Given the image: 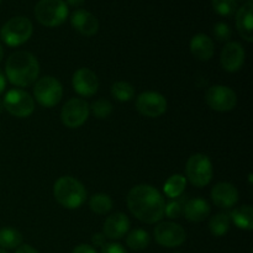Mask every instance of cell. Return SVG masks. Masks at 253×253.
<instances>
[{
  "label": "cell",
  "mask_w": 253,
  "mask_h": 253,
  "mask_svg": "<svg viewBox=\"0 0 253 253\" xmlns=\"http://www.w3.org/2000/svg\"><path fill=\"white\" fill-rule=\"evenodd\" d=\"M128 230H130V220L123 212H115L110 215L104 222V235L110 240L123 239Z\"/></svg>",
  "instance_id": "e0dca14e"
},
{
  "label": "cell",
  "mask_w": 253,
  "mask_h": 253,
  "mask_svg": "<svg viewBox=\"0 0 253 253\" xmlns=\"http://www.w3.org/2000/svg\"><path fill=\"white\" fill-rule=\"evenodd\" d=\"M211 199L216 207L229 209L239 202V190L231 183H217L211 189Z\"/></svg>",
  "instance_id": "9a60e30c"
},
{
  "label": "cell",
  "mask_w": 253,
  "mask_h": 253,
  "mask_svg": "<svg viewBox=\"0 0 253 253\" xmlns=\"http://www.w3.org/2000/svg\"><path fill=\"white\" fill-rule=\"evenodd\" d=\"M245 57H246V53H245V49L241 46V43L227 42L221 51L220 63L225 71L235 73L242 68L245 63Z\"/></svg>",
  "instance_id": "5bb4252c"
},
{
  "label": "cell",
  "mask_w": 253,
  "mask_h": 253,
  "mask_svg": "<svg viewBox=\"0 0 253 253\" xmlns=\"http://www.w3.org/2000/svg\"><path fill=\"white\" fill-rule=\"evenodd\" d=\"M34 95L40 105L44 108H53L63 96V86L58 79L46 76L36 82L34 86Z\"/></svg>",
  "instance_id": "52a82bcc"
},
{
  "label": "cell",
  "mask_w": 253,
  "mask_h": 253,
  "mask_svg": "<svg viewBox=\"0 0 253 253\" xmlns=\"http://www.w3.org/2000/svg\"><path fill=\"white\" fill-rule=\"evenodd\" d=\"M2 105L7 113L16 118H27L35 110V100L27 91L21 89H11L6 93Z\"/></svg>",
  "instance_id": "ba28073f"
},
{
  "label": "cell",
  "mask_w": 253,
  "mask_h": 253,
  "mask_svg": "<svg viewBox=\"0 0 253 253\" xmlns=\"http://www.w3.org/2000/svg\"><path fill=\"white\" fill-rule=\"evenodd\" d=\"M15 253H39V251L35 250L34 247L30 246V245H21V246L17 247Z\"/></svg>",
  "instance_id": "e575fe53"
},
{
  "label": "cell",
  "mask_w": 253,
  "mask_h": 253,
  "mask_svg": "<svg viewBox=\"0 0 253 253\" xmlns=\"http://www.w3.org/2000/svg\"><path fill=\"white\" fill-rule=\"evenodd\" d=\"M0 253H7L4 249H0Z\"/></svg>",
  "instance_id": "f35d334b"
},
{
  "label": "cell",
  "mask_w": 253,
  "mask_h": 253,
  "mask_svg": "<svg viewBox=\"0 0 253 253\" xmlns=\"http://www.w3.org/2000/svg\"><path fill=\"white\" fill-rule=\"evenodd\" d=\"M253 4L247 1L237 10L236 27L239 34L247 42L253 41V19H252Z\"/></svg>",
  "instance_id": "ac0fdd59"
},
{
  "label": "cell",
  "mask_w": 253,
  "mask_h": 253,
  "mask_svg": "<svg viewBox=\"0 0 253 253\" xmlns=\"http://www.w3.org/2000/svg\"><path fill=\"white\" fill-rule=\"evenodd\" d=\"M2 57H4V49H2V46L0 44V62L2 61Z\"/></svg>",
  "instance_id": "74e56055"
},
{
  "label": "cell",
  "mask_w": 253,
  "mask_h": 253,
  "mask_svg": "<svg viewBox=\"0 0 253 253\" xmlns=\"http://www.w3.org/2000/svg\"><path fill=\"white\" fill-rule=\"evenodd\" d=\"M72 253H96V251L93 246H90V245L82 244L79 245V246H77Z\"/></svg>",
  "instance_id": "d6a6232c"
},
{
  "label": "cell",
  "mask_w": 253,
  "mask_h": 253,
  "mask_svg": "<svg viewBox=\"0 0 253 253\" xmlns=\"http://www.w3.org/2000/svg\"><path fill=\"white\" fill-rule=\"evenodd\" d=\"M84 1H85V0H67V4L71 5V6L73 7H78L81 6Z\"/></svg>",
  "instance_id": "8d00e7d4"
},
{
  "label": "cell",
  "mask_w": 253,
  "mask_h": 253,
  "mask_svg": "<svg viewBox=\"0 0 253 253\" xmlns=\"http://www.w3.org/2000/svg\"><path fill=\"white\" fill-rule=\"evenodd\" d=\"M207 103L212 110L226 113L236 106V93L231 88L225 85L210 86L207 91Z\"/></svg>",
  "instance_id": "30bf717a"
},
{
  "label": "cell",
  "mask_w": 253,
  "mask_h": 253,
  "mask_svg": "<svg viewBox=\"0 0 253 253\" xmlns=\"http://www.w3.org/2000/svg\"><path fill=\"white\" fill-rule=\"evenodd\" d=\"M136 108L146 118H158L167 110V100L157 91H145L138 95Z\"/></svg>",
  "instance_id": "7c38bea8"
},
{
  "label": "cell",
  "mask_w": 253,
  "mask_h": 253,
  "mask_svg": "<svg viewBox=\"0 0 253 253\" xmlns=\"http://www.w3.org/2000/svg\"><path fill=\"white\" fill-rule=\"evenodd\" d=\"M21 232L10 227H4L0 230V247L1 249H16L21 246Z\"/></svg>",
  "instance_id": "d4e9b609"
},
{
  "label": "cell",
  "mask_w": 253,
  "mask_h": 253,
  "mask_svg": "<svg viewBox=\"0 0 253 253\" xmlns=\"http://www.w3.org/2000/svg\"><path fill=\"white\" fill-rule=\"evenodd\" d=\"M71 24L76 31L84 36H94L99 30L98 19L84 9H78L72 14Z\"/></svg>",
  "instance_id": "2e32d148"
},
{
  "label": "cell",
  "mask_w": 253,
  "mask_h": 253,
  "mask_svg": "<svg viewBox=\"0 0 253 253\" xmlns=\"http://www.w3.org/2000/svg\"><path fill=\"white\" fill-rule=\"evenodd\" d=\"M215 11L221 16H231L237 9L236 0H211Z\"/></svg>",
  "instance_id": "83f0119b"
},
{
  "label": "cell",
  "mask_w": 253,
  "mask_h": 253,
  "mask_svg": "<svg viewBox=\"0 0 253 253\" xmlns=\"http://www.w3.org/2000/svg\"><path fill=\"white\" fill-rule=\"evenodd\" d=\"M91 241H93L94 246L103 247L104 245L106 244V237L104 234H95L93 235V237H91Z\"/></svg>",
  "instance_id": "836d02e7"
},
{
  "label": "cell",
  "mask_w": 253,
  "mask_h": 253,
  "mask_svg": "<svg viewBox=\"0 0 253 253\" xmlns=\"http://www.w3.org/2000/svg\"><path fill=\"white\" fill-rule=\"evenodd\" d=\"M53 195L57 202L66 209H78L86 199V190L78 179L73 177H61L53 187Z\"/></svg>",
  "instance_id": "3957f363"
},
{
  "label": "cell",
  "mask_w": 253,
  "mask_h": 253,
  "mask_svg": "<svg viewBox=\"0 0 253 253\" xmlns=\"http://www.w3.org/2000/svg\"><path fill=\"white\" fill-rule=\"evenodd\" d=\"M34 26L27 17L16 16L6 21L1 27L0 36L1 40L10 47L21 46L31 37Z\"/></svg>",
  "instance_id": "5b68a950"
},
{
  "label": "cell",
  "mask_w": 253,
  "mask_h": 253,
  "mask_svg": "<svg viewBox=\"0 0 253 253\" xmlns=\"http://www.w3.org/2000/svg\"><path fill=\"white\" fill-rule=\"evenodd\" d=\"M155 239L161 246L173 249V247H178L184 244L187 234L179 224L166 221L156 226Z\"/></svg>",
  "instance_id": "8fae6325"
},
{
  "label": "cell",
  "mask_w": 253,
  "mask_h": 253,
  "mask_svg": "<svg viewBox=\"0 0 253 253\" xmlns=\"http://www.w3.org/2000/svg\"><path fill=\"white\" fill-rule=\"evenodd\" d=\"M230 219L239 229L251 231L253 229V209L251 205H242L236 208L230 214Z\"/></svg>",
  "instance_id": "44dd1931"
},
{
  "label": "cell",
  "mask_w": 253,
  "mask_h": 253,
  "mask_svg": "<svg viewBox=\"0 0 253 253\" xmlns=\"http://www.w3.org/2000/svg\"><path fill=\"white\" fill-rule=\"evenodd\" d=\"M185 219L190 222H202L210 215V205L207 200L194 198L188 200L183 208Z\"/></svg>",
  "instance_id": "ffe728a7"
},
{
  "label": "cell",
  "mask_w": 253,
  "mask_h": 253,
  "mask_svg": "<svg viewBox=\"0 0 253 253\" xmlns=\"http://www.w3.org/2000/svg\"><path fill=\"white\" fill-rule=\"evenodd\" d=\"M190 52L199 61H209L215 52L214 41L208 35L198 34L190 40Z\"/></svg>",
  "instance_id": "d6986e66"
},
{
  "label": "cell",
  "mask_w": 253,
  "mask_h": 253,
  "mask_svg": "<svg viewBox=\"0 0 253 253\" xmlns=\"http://www.w3.org/2000/svg\"><path fill=\"white\" fill-rule=\"evenodd\" d=\"M91 111H93L94 116L98 119H106L113 111V105L109 100L105 99H99V100L94 101L91 105Z\"/></svg>",
  "instance_id": "f1b7e54d"
},
{
  "label": "cell",
  "mask_w": 253,
  "mask_h": 253,
  "mask_svg": "<svg viewBox=\"0 0 253 253\" xmlns=\"http://www.w3.org/2000/svg\"><path fill=\"white\" fill-rule=\"evenodd\" d=\"M89 207H90L91 211L98 215L108 214L111 208H113V200L108 194L99 193V194L91 197L90 202H89Z\"/></svg>",
  "instance_id": "484cf974"
},
{
  "label": "cell",
  "mask_w": 253,
  "mask_h": 253,
  "mask_svg": "<svg viewBox=\"0 0 253 253\" xmlns=\"http://www.w3.org/2000/svg\"><path fill=\"white\" fill-rule=\"evenodd\" d=\"M72 84H73V89L76 93H78L82 96H85V98H89V96H93L98 91L99 79L91 69L79 68L73 74Z\"/></svg>",
  "instance_id": "4fadbf2b"
},
{
  "label": "cell",
  "mask_w": 253,
  "mask_h": 253,
  "mask_svg": "<svg viewBox=\"0 0 253 253\" xmlns=\"http://www.w3.org/2000/svg\"><path fill=\"white\" fill-rule=\"evenodd\" d=\"M214 35L219 41H229L231 37V29L225 22H217L214 26Z\"/></svg>",
  "instance_id": "4dcf8cb0"
},
{
  "label": "cell",
  "mask_w": 253,
  "mask_h": 253,
  "mask_svg": "<svg viewBox=\"0 0 253 253\" xmlns=\"http://www.w3.org/2000/svg\"><path fill=\"white\" fill-rule=\"evenodd\" d=\"M185 203L182 200H173V202L168 203L165 207V214L169 219H178L180 215L183 214V208H184Z\"/></svg>",
  "instance_id": "f546056e"
},
{
  "label": "cell",
  "mask_w": 253,
  "mask_h": 253,
  "mask_svg": "<svg viewBox=\"0 0 253 253\" xmlns=\"http://www.w3.org/2000/svg\"><path fill=\"white\" fill-rule=\"evenodd\" d=\"M127 207L131 214L145 224L158 222L165 215V199L155 187L140 184L127 194Z\"/></svg>",
  "instance_id": "6da1fadb"
},
{
  "label": "cell",
  "mask_w": 253,
  "mask_h": 253,
  "mask_svg": "<svg viewBox=\"0 0 253 253\" xmlns=\"http://www.w3.org/2000/svg\"><path fill=\"white\" fill-rule=\"evenodd\" d=\"M90 106L84 99L72 98L63 105L61 111V120L67 127H81L89 118Z\"/></svg>",
  "instance_id": "9c48e42d"
},
{
  "label": "cell",
  "mask_w": 253,
  "mask_h": 253,
  "mask_svg": "<svg viewBox=\"0 0 253 253\" xmlns=\"http://www.w3.org/2000/svg\"><path fill=\"white\" fill-rule=\"evenodd\" d=\"M111 95L119 101H130L135 96V88L127 82H116L111 86Z\"/></svg>",
  "instance_id": "4316f807"
},
{
  "label": "cell",
  "mask_w": 253,
  "mask_h": 253,
  "mask_svg": "<svg viewBox=\"0 0 253 253\" xmlns=\"http://www.w3.org/2000/svg\"><path fill=\"white\" fill-rule=\"evenodd\" d=\"M35 16L43 26H59L68 16V6L64 0H40L35 6Z\"/></svg>",
  "instance_id": "277c9868"
},
{
  "label": "cell",
  "mask_w": 253,
  "mask_h": 253,
  "mask_svg": "<svg viewBox=\"0 0 253 253\" xmlns=\"http://www.w3.org/2000/svg\"><path fill=\"white\" fill-rule=\"evenodd\" d=\"M101 253H127L126 250L121 246L120 244H115V242H111V244H105L101 247Z\"/></svg>",
  "instance_id": "1f68e13d"
},
{
  "label": "cell",
  "mask_w": 253,
  "mask_h": 253,
  "mask_svg": "<svg viewBox=\"0 0 253 253\" xmlns=\"http://www.w3.org/2000/svg\"><path fill=\"white\" fill-rule=\"evenodd\" d=\"M230 224H231L230 215L226 214V212H220V214L212 216L211 220H210V232L216 237L224 236V235H226L227 231H229Z\"/></svg>",
  "instance_id": "603a6c76"
},
{
  "label": "cell",
  "mask_w": 253,
  "mask_h": 253,
  "mask_svg": "<svg viewBox=\"0 0 253 253\" xmlns=\"http://www.w3.org/2000/svg\"><path fill=\"white\" fill-rule=\"evenodd\" d=\"M5 86H6V79H5L4 73L0 71V94L5 90Z\"/></svg>",
  "instance_id": "d590c367"
},
{
  "label": "cell",
  "mask_w": 253,
  "mask_h": 253,
  "mask_svg": "<svg viewBox=\"0 0 253 253\" xmlns=\"http://www.w3.org/2000/svg\"><path fill=\"white\" fill-rule=\"evenodd\" d=\"M5 72L10 83L25 88L36 82L40 74V63L30 52L19 51L7 58Z\"/></svg>",
  "instance_id": "7a4b0ae2"
},
{
  "label": "cell",
  "mask_w": 253,
  "mask_h": 253,
  "mask_svg": "<svg viewBox=\"0 0 253 253\" xmlns=\"http://www.w3.org/2000/svg\"><path fill=\"white\" fill-rule=\"evenodd\" d=\"M185 185H187V179H185L184 175L173 174L165 183V188L163 189H165V194L168 198L177 199L185 190Z\"/></svg>",
  "instance_id": "7402d4cb"
},
{
  "label": "cell",
  "mask_w": 253,
  "mask_h": 253,
  "mask_svg": "<svg viewBox=\"0 0 253 253\" xmlns=\"http://www.w3.org/2000/svg\"><path fill=\"white\" fill-rule=\"evenodd\" d=\"M185 173L189 182L194 187L203 188L211 182L212 165L208 156L203 153H195L190 156L185 167Z\"/></svg>",
  "instance_id": "8992f818"
},
{
  "label": "cell",
  "mask_w": 253,
  "mask_h": 253,
  "mask_svg": "<svg viewBox=\"0 0 253 253\" xmlns=\"http://www.w3.org/2000/svg\"><path fill=\"white\" fill-rule=\"evenodd\" d=\"M151 237L148 235L147 231L145 230H133L126 237V244L130 247L131 250H135V251H141V250H145L146 247L150 245Z\"/></svg>",
  "instance_id": "cb8c5ba5"
},
{
  "label": "cell",
  "mask_w": 253,
  "mask_h": 253,
  "mask_svg": "<svg viewBox=\"0 0 253 253\" xmlns=\"http://www.w3.org/2000/svg\"><path fill=\"white\" fill-rule=\"evenodd\" d=\"M0 2H1V0H0Z\"/></svg>",
  "instance_id": "ab89813d"
}]
</instances>
